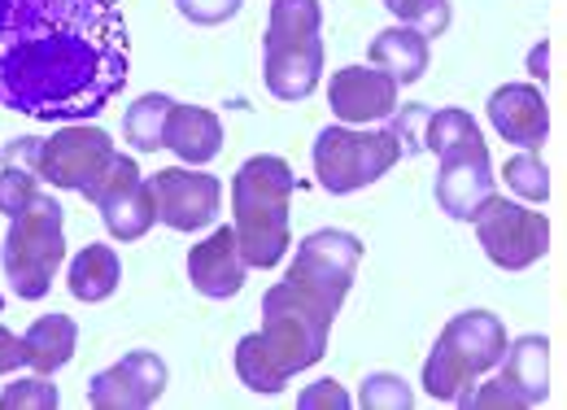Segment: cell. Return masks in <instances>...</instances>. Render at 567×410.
<instances>
[{"label": "cell", "instance_id": "cell-1", "mask_svg": "<svg viewBox=\"0 0 567 410\" xmlns=\"http://www.w3.org/2000/svg\"><path fill=\"white\" fill-rule=\"evenodd\" d=\"M118 0H0V105L40 123H87L127 88Z\"/></svg>", "mask_w": 567, "mask_h": 410}, {"label": "cell", "instance_id": "cell-2", "mask_svg": "<svg viewBox=\"0 0 567 410\" xmlns=\"http://www.w3.org/2000/svg\"><path fill=\"white\" fill-rule=\"evenodd\" d=\"M362 240L354 232H310L280 284L262 293V328L236 345V376L254 393H280L328 353V332L354 288Z\"/></svg>", "mask_w": 567, "mask_h": 410}, {"label": "cell", "instance_id": "cell-3", "mask_svg": "<svg viewBox=\"0 0 567 410\" xmlns=\"http://www.w3.org/2000/svg\"><path fill=\"white\" fill-rule=\"evenodd\" d=\"M292 166L276 153L249 157L231 180V227L254 271L280 267L292 236Z\"/></svg>", "mask_w": 567, "mask_h": 410}, {"label": "cell", "instance_id": "cell-4", "mask_svg": "<svg viewBox=\"0 0 567 410\" xmlns=\"http://www.w3.org/2000/svg\"><path fill=\"white\" fill-rule=\"evenodd\" d=\"M506 345H511V337H506V328H502L497 315H489V310L454 315L445 324V332L436 337V345H432V353H427L424 362L427 398L467 407L476 380L502 367Z\"/></svg>", "mask_w": 567, "mask_h": 410}, {"label": "cell", "instance_id": "cell-5", "mask_svg": "<svg viewBox=\"0 0 567 410\" xmlns=\"http://www.w3.org/2000/svg\"><path fill=\"white\" fill-rule=\"evenodd\" d=\"M323 9L319 0H271L262 40V79L276 101H306L323 79Z\"/></svg>", "mask_w": 567, "mask_h": 410}, {"label": "cell", "instance_id": "cell-6", "mask_svg": "<svg viewBox=\"0 0 567 410\" xmlns=\"http://www.w3.org/2000/svg\"><path fill=\"white\" fill-rule=\"evenodd\" d=\"M62 202L58 197H35L18 218H9V236L0 249V267L9 288L22 301H40L53 288V275L66 258V236H62Z\"/></svg>", "mask_w": 567, "mask_h": 410}, {"label": "cell", "instance_id": "cell-7", "mask_svg": "<svg viewBox=\"0 0 567 410\" xmlns=\"http://www.w3.org/2000/svg\"><path fill=\"white\" fill-rule=\"evenodd\" d=\"M402 157H406L402 153V140L393 136L389 127L384 132H362V127H350V123L323 127L315 136V148H310L315 180L332 197H346V193H358V188L375 184Z\"/></svg>", "mask_w": 567, "mask_h": 410}, {"label": "cell", "instance_id": "cell-8", "mask_svg": "<svg viewBox=\"0 0 567 410\" xmlns=\"http://www.w3.org/2000/svg\"><path fill=\"white\" fill-rule=\"evenodd\" d=\"M476 236L485 258L502 271H528L550 254V218L506 197H489L476 214Z\"/></svg>", "mask_w": 567, "mask_h": 410}, {"label": "cell", "instance_id": "cell-9", "mask_svg": "<svg viewBox=\"0 0 567 410\" xmlns=\"http://www.w3.org/2000/svg\"><path fill=\"white\" fill-rule=\"evenodd\" d=\"M550 398V337L528 332L506 345V358L489 385H476L467 407L476 410H528Z\"/></svg>", "mask_w": 567, "mask_h": 410}, {"label": "cell", "instance_id": "cell-10", "mask_svg": "<svg viewBox=\"0 0 567 410\" xmlns=\"http://www.w3.org/2000/svg\"><path fill=\"white\" fill-rule=\"evenodd\" d=\"M114 140L110 132L92 127V123H66L62 132H53L49 140H40L35 153V175H44V184L66 188V193H92L96 180L110 171L114 162Z\"/></svg>", "mask_w": 567, "mask_h": 410}, {"label": "cell", "instance_id": "cell-11", "mask_svg": "<svg viewBox=\"0 0 567 410\" xmlns=\"http://www.w3.org/2000/svg\"><path fill=\"white\" fill-rule=\"evenodd\" d=\"M494 157L485 136H472L454 148L441 153V171H436V205L458 218V223H476V214L494 197Z\"/></svg>", "mask_w": 567, "mask_h": 410}, {"label": "cell", "instance_id": "cell-12", "mask_svg": "<svg viewBox=\"0 0 567 410\" xmlns=\"http://www.w3.org/2000/svg\"><path fill=\"white\" fill-rule=\"evenodd\" d=\"M148 188L157 197V223H166L175 232H202V227L218 223L223 188H218V180L206 175V171L171 166V171L148 175Z\"/></svg>", "mask_w": 567, "mask_h": 410}, {"label": "cell", "instance_id": "cell-13", "mask_svg": "<svg viewBox=\"0 0 567 410\" xmlns=\"http://www.w3.org/2000/svg\"><path fill=\"white\" fill-rule=\"evenodd\" d=\"M166 393V362L153 349H132L114 367L96 371L87 402L96 410H144Z\"/></svg>", "mask_w": 567, "mask_h": 410}, {"label": "cell", "instance_id": "cell-14", "mask_svg": "<svg viewBox=\"0 0 567 410\" xmlns=\"http://www.w3.org/2000/svg\"><path fill=\"white\" fill-rule=\"evenodd\" d=\"M398 79L393 74H384V70L375 66H346L332 74V83H328V105H332V114L341 119V123H350V127H362V123H384V119H393L398 114Z\"/></svg>", "mask_w": 567, "mask_h": 410}, {"label": "cell", "instance_id": "cell-15", "mask_svg": "<svg viewBox=\"0 0 567 410\" xmlns=\"http://www.w3.org/2000/svg\"><path fill=\"white\" fill-rule=\"evenodd\" d=\"M489 123L506 144L542 153V144L550 136V105L533 83H502L489 96Z\"/></svg>", "mask_w": 567, "mask_h": 410}, {"label": "cell", "instance_id": "cell-16", "mask_svg": "<svg viewBox=\"0 0 567 410\" xmlns=\"http://www.w3.org/2000/svg\"><path fill=\"white\" fill-rule=\"evenodd\" d=\"M245 271H249V263L240 254L236 227H218L202 245L188 249V279L202 297H214V301L236 297L245 288Z\"/></svg>", "mask_w": 567, "mask_h": 410}, {"label": "cell", "instance_id": "cell-17", "mask_svg": "<svg viewBox=\"0 0 567 410\" xmlns=\"http://www.w3.org/2000/svg\"><path fill=\"white\" fill-rule=\"evenodd\" d=\"M166 148L188 162V166H206L218 157L223 148V123L214 110H202V105H171V119H166Z\"/></svg>", "mask_w": 567, "mask_h": 410}, {"label": "cell", "instance_id": "cell-18", "mask_svg": "<svg viewBox=\"0 0 567 410\" xmlns=\"http://www.w3.org/2000/svg\"><path fill=\"white\" fill-rule=\"evenodd\" d=\"M427 62H432V49H427V35L415 27H389L371 40V66L393 74L398 83H420L424 79Z\"/></svg>", "mask_w": 567, "mask_h": 410}, {"label": "cell", "instance_id": "cell-19", "mask_svg": "<svg viewBox=\"0 0 567 410\" xmlns=\"http://www.w3.org/2000/svg\"><path fill=\"white\" fill-rule=\"evenodd\" d=\"M74 345H79V328H74L71 315H40L27 332H22V349H27V367L40 371V376H53L62 371L74 358Z\"/></svg>", "mask_w": 567, "mask_h": 410}, {"label": "cell", "instance_id": "cell-20", "mask_svg": "<svg viewBox=\"0 0 567 410\" xmlns=\"http://www.w3.org/2000/svg\"><path fill=\"white\" fill-rule=\"evenodd\" d=\"M96 209H101V223L114 240H141L144 232L157 223V197H153L148 180H136V184L101 197Z\"/></svg>", "mask_w": 567, "mask_h": 410}, {"label": "cell", "instance_id": "cell-21", "mask_svg": "<svg viewBox=\"0 0 567 410\" xmlns=\"http://www.w3.org/2000/svg\"><path fill=\"white\" fill-rule=\"evenodd\" d=\"M123 279V263L110 245H83L79 258L71 263V275H66V288L79 301H105Z\"/></svg>", "mask_w": 567, "mask_h": 410}, {"label": "cell", "instance_id": "cell-22", "mask_svg": "<svg viewBox=\"0 0 567 410\" xmlns=\"http://www.w3.org/2000/svg\"><path fill=\"white\" fill-rule=\"evenodd\" d=\"M171 96L162 92H144L141 101L127 105V119H123V136L132 140V148L141 153H157L166 148V119H171Z\"/></svg>", "mask_w": 567, "mask_h": 410}, {"label": "cell", "instance_id": "cell-23", "mask_svg": "<svg viewBox=\"0 0 567 410\" xmlns=\"http://www.w3.org/2000/svg\"><path fill=\"white\" fill-rule=\"evenodd\" d=\"M502 180H506V188L515 193V197H524V202H550V171H546V162H542V153H533V148H519L506 166H502Z\"/></svg>", "mask_w": 567, "mask_h": 410}, {"label": "cell", "instance_id": "cell-24", "mask_svg": "<svg viewBox=\"0 0 567 410\" xmlns=\"http://www.w3.org/2000/svg\"><path fill=\"white\" fill-rule=\"evenodd\" d=\"M35 197H40L35 166H22L18 157H4V171H0V214L4 218H18Z\"/></svg>", "mask_w": 567, "mask_h": 410}, {"label": "cell", "instance_id": "cell-25", "mask_svg": "<svg viewBox=\"0 0 567 410\" xmlns=\"http://www.w3.org/2000/svg\"><path fill=\"white\" fill-rule=\"evenodd\" d=\"M358 407L411 410L415 407V393H411V385H406L402 376H393V371H371V376L362 380V389H358Z\"/></svg>", "mask_w": 567, "mask_h": 410}, {"label": "cell", "instance_id": "cell-26", "mask_svg": "<svg viewBox=\"0 0 567 410\" xmlns=\"http://www.w3.org/2000/svg\"><path fill=\"white\" fill-rule=\"evenodd\" d=\"M481 136V127H476V119L467 114V110H436L432 119H427V140L424 148L427 153H445V148H454V144H463V140Z\"/></svg>", "mask_w": 567, "mask_h": 410}, {"label": "cell", "instance_id": "cell-27", "mask_svg": "<svg viewBox=\"0 0 567 410\" xmlns=\"http://www.w3.org/2000/svg\"><path fill=\"white\" fill-rule=\"evenodd\" d=\"M384 9L393 18H402L406 27L424 31L427 40L450 27V0H384Z\"/></svg>", "mask_w": 567, "mask_h": 410}, {"label": "cell", "instance_id": "cell-28", "mask_svg": "<svg viewBox=\"0 0 567 410\" xmlns=\"http://www.w3.org/2000/svg\"><path fill=\"white\" fill-rule=\"evenodd\" d=\"M62 402L58 398V385L49 376H27V380H13L4 393H0V410H53Z\"/></svg>", "mask_w": 567, "mask_h": 410}, {"label": "cell", "instance_id": "cell-29", "mask_svg": "<svg viewBox=\"0 0 567 410\" xmlns=\"http://www.w3.org/2000/svg\"><path fill=\"white\" fill-rule=\"evenodd\" d=\"M427 105H398L389 132L402 140V153H424V140H427Z\"/></svg>", "mask_w": 567, "mask_h": 410}, {"label": "cell", "instance_id": "cell-30", "mask_svg": "<svg viewBox=\"0 0 567 410\" xmlns=\"http://www.w3.org/2000/svg\"><path fill=\"white\" fill-rule=\"evenodd\" d=\"M175 4H179V13H184L188 22H197V27H218V22L236 18L245 0H175Z\"/></svg>", "mask_w": 567, "mask_h": 410}, {"label": "cell", "instance_id": "cell-31", "mask_svg": "<svg viewBox=\"0 0 567 410\" xmlns=\"http://www.w3.org/2000/svg\"><path fill=\"white\" fill-rule=\"evenodd\" d=\"M297 407L301 410H319V407H328V410H350L354 407V398L337 385V380H319V385H310L301 398H297Z\"/></svg>", "mask_w": 567, "mask_h": 410}, {"label": "cell", "instance_id": "cell-32", "mask_svg": "<svg viewBox=\"0 0 567 410\" xmlns=\"http://www.w3.org/2000/svg\"><path fill=\"white\" fill-rule=\"evenodd\" d=\"M27 367V349H22V337H13L9 328H0V376Z\"/></svg>", "mask_w": 567, "mask_h": 410}, {"label": "cell", "instance_id": "cell-33", "mask_svg": "<svg viewBox=\"0 0 567 410\" xmlns=\"http://www.w3.org/2000/svg\"><path fill=\"white\" fill-rule=\"evenodd\" d=\"M528 70H533V79H537V83H546V79H550V40H537V49L528 53Z\"/></svg>", "mask_w": 567, "mask_h": 410}]
</instances>
